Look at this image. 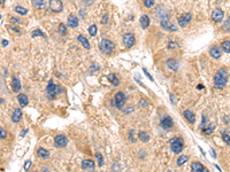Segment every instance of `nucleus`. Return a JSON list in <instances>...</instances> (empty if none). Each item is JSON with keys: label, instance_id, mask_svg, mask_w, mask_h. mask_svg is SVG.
<instances>
[{"label": "nucleus", "instance_id": "obj_1", "mask_svg": "<svg viewBox=\"0 0 230 172\" xmlns=\"http://www.w3.org/2000/svg\"><path fill=\"white\" fill-rule=\"evenodd\" d=\"M228 82V70L227 68H220L214 76V85H215V89H222L225 87Z\"/></svg>", "mask_w": 230, "mask_h": 172}, {"label": "nucleus", "instance_id": "obj_2", "mask_svg": "<svg viewBox=\"0 0 230 172\" xmlns=\"http://www.w3.org/2000/svg\"><path fill=\"white\" fill-rule=\"evenodd\" d=\"M99 48L105 54H111L115 48V44L109 39H101L100 44H99Z\"/></svg>", "mask_w": 230, "mask_h": 172}, {"label": "nucleus", "instance_id": "obj_3", "mask_svg": "<svg viewBox=\"0 0 230 172\" xmlns=\"http://www.w3.org/2000/svg\"><path fill=\"white\" fill-rule=\"evenodd\" d=\"M170 148H171V150H173V153L179 154L184 148L183 139H182V138H178V137L171 138L170 139Z\"/></svg>", "mask_w": 230, "mask_h": 172}, {"label": "nucleus", "instance_id": "obj_4", "mask_svg": "<svg viewBox=\"0 0 230 172\" xmlns=\"http://www.w3.org/2000/svg\"><path fill=\"white\" fill-rule=\"evenodd\" d=\"M46 92H47V94H48L50 96L54 98V96H57L58 94H60V93H62V92H63V89H61V86H60V85H55V84L53 83L52 79H51V80H50V83H48V85H47Z\"/></svg>", "mask_w": 230, "mask_h": 172}, {"label": "nucleus", "instance_id": "obj_5", "mask_svg": "<svg viewBox=\"0 0 230 172\" xmlns=\"http://www.w3.org/2000/svg\"><path fill=\"white\" fill-rule=\"evenodd\" d=\"M125 94L123 92H118L114 96V102H115V107L118 109H123V106L125 103Z\"/></svg>", "mask_w": 230, "mask_h": 172}, {"label": "nucleus", "instance_id": "obj_6", "mask_svg": "<svg viewBox=\"0 0 230 172\" xmlns=\"http://www.w3.org/2000/svg\"><path fill=\"white\" fill-rule=\"evenodd\" d=\"M191 19H192V15L190 13H184L182 14L181 16L177 17V23L179 26L182 28H185V26H189V23L191 22Z\"/></svg>", "mask_w": 230, "mask_h": 172}, {"label": "nucleus", "instance_id": "obj_7", "mask_svg": "<svg viewBox=\"0 0 230 172\" xmlns=\"http://www.w3.org/2000/svg\"><path fill=\"white\" fill-rule=\"evenodd\" d=\"M48 6L53 13H60L63 9V4L61 0H50Z\"/></svg>", "mask_w": 230, "mask_h": 172}, {"label": "nucleus", "instance_id": "obj_8", "mask_svg": "<svg viewBox=\"0 0 230 172\" xmlns=\"http://www.w3.org/2000/svg\"><path fill=\"white\" fill-rule=\"evenodd\" d=\"M54 145L58 148H63L68 145V139L65 134H58L54 137Z\"/></svg>", "mask_w": 230, "mask_h": 172}, {"label": "nucleus", "instance_id": "obj_9", "mask_svg": "<svg viewBox=\"0 0 230 172\" xmlns=\"http://www.w3.org/2000/svg\"><path fill=\"white\" fill-rule=\"evenodd\" d=\"M173 125H174V123H173V118L170 116H168V115L162 116V118L160 121V126L161 128H164V130H170L173 128Z\"/></svg>", "mask_w": 230, "mask_h": 172}, {"label": "nucleus", "instance_id": "obj_10", "mask_svg": "<svg viewBox=\"0 0 230 172\" xmlns=\"http://www.w3.org/2000/svg\"><path fill=\"white\" fill-rule=\"evenodd\" d=\"M135 41H136V38H135V36L132 33H125L124 36H123V44H124L127 48L132 47L133 44H135Z\"/></svg>", "mask_w": 230, "mask_h": 172}, {"label": "nucleus", "instance_id": "obj_11", "mask_svg": "<svg viewBox=\"0 0 230 172\" xmlns=\"http://www.w3.org/2000/svg\"><path fill=\"white\" fill-rule=\"evenodd\" d=\"M223 17H224V13L221 8H216V9L213 11V13H212V20H213L214 22L220 23V22H222Z\"/></svg>", "mask_w": 230, "mask_h": 172}, {"label": "nucleus", "instance_id": "obj_12", "mask_svg": "<svg viewBox=\"0 0 230 172\" xmlns=\"http://www.w3.org/2000/svg\"><path fill=\"white\" fill-rule=\"evenodd\" d=\"M94 167H96V164H94V162L92 159H83L82 161V169L83 170H85V171H87V170L93 171Z\"/></svg>", "mask_w": 230, "mask_h": 172}, {"label": "nucleus", "instance_id": "obj_13", "mask_svg": "<svg viewBox=\"0 0 230 172\" xmlns=\"http://www.w3.org/2000/svg\"><path fill=\"white\" fill-rule=\"evenodd\" d=\"M210 55L213 59H220L221 55H222V51H221V48L219 46H213V47H210Z\"/></svg>", "mask_w": 230, "mask_h": 172}, {"label": "nucleus", "instance_id": "obj_14", "mask_svg": "<svg viewBox=\"0 0 230 172\" xmlns=\"http://www.w3.org/2000/svg\"><path fill=\"white\" fill-rule=\"evenodd\" d=\"M166 64H167V68H169V69L173 71H176L178 69V61L175 60V59H173V57L168 59Z\"/></svg>", "mask_w": 230, "mask_h": 172}, {"label": "nucleus", "instance_id": "obj_15", "mask_svg": "<svg viewBox=\"0 0 230 172\" xmlns=\"http://www.w3.org/2000/svg\"><path fill=\"white\" fill-rule=\"evenodd\" d=\"M67 24L70 26V28H77L78 26V19L75 16V15H69L68 19H67Z\"/></svg>", "mask_w": 230, "mask_h": 172}, {"label": "nucleus", "instance_id": "obj_16", "mask_svg": "<svg viewBox=\"0 0 230 172\" xmlns=\"http://www.w3.org/2000/svg\"><path fill=\"white\" fill-rule=\"evenodd\" d=\"M184 117H185V119L189 122V123H191V124H193V123H196V116H195V114L191 111V110H184Z\"/></svg>", "mask_w": 230, "mask_h": 172}, {"label": "nucleus", "instance_id": "obj_17", "mask_svg": "<svg viewBox=\"0 0 230 172\" xmlns=\"http://www.w3.org/2000/svg\"><path fill=\"white\" fill-rule=\"evenodd\" d=\"M205 166L200 162H192L191 163V171L192 172H203Z\"/></svg>", "mask_w": 230, "mask_h": 172}, {"label": "nucleus", "instance_id": "obj_18", "mask_svg": "<svg viewBox=\"0 0 230 172\" xmlns=\"http://www.w3.org/2000/svg\"><path fill=\"white\" fill-rule=\"evenodd\" d=\"M21 118H22V110L20 108H16L12 115V121H13V123H19L21 121Z\"/></svg>", "mask_w": 230, "mask_h": 172}, {"label": "nucleus", "instance_id": "obj_19", "mask_svg": "<svg viewBox=\"0 0 230 172\" xmlns=\"http://www.w3.org/2000/svg\"><path fill=\"white\" fill-rule=\"evenodd\" d=\"M12 89L14 92H20L21 89V83H20V79L17 76H14L13 77V80H12Z\"/></svg>", "mask_w": 230, "mask_h": 172}, {"label": "nucleus", "instance_id": "obj_20", "mask_svg": "<svg viewBox=\"0 0 230 172\" xmlns=\"http://www.w3.org/2000/svg\"><path fill=\"white\" fill-rule=\"evenodd\" d=\"M17 101H19L21 107H26V104L29 103V99H28V96H26V94L20 93V94L17 95Z\"/></svg>", "mask_w": 230, "mask_h": 172}, {"label": "nucleus", "instance_id": "obj_21", "mask_svg": "<svg viewBox=\"0 0 230 172\" xmlns=\"http://www.w3.org/2000/svg\"><path fill=\"white\" fill-rule=\"evenodd\" d=\"M139 22H140V26L143 29H147L149 26H150V17L147 15H143V16H140Z\"/></svg>", "mask_w": 230, "mask_h": 172}, {"label": "nucleus", "instance_id": "obj_22", "mask_svg": "<svg viewBox=\"0 0 230 172\" xmlns=\"http://www.w3.org/2000/svg\"><path fill=\"white\" fill-rule=\"evenodd\" d=\"M77 40L83 45V47H84L85 50H90V43H89V40H87L83 35H79L78 37H77Z\"/></svg>", "mask_w": 230, "mask_h": 172}, {"label": "nucleus", "instance_id": "obj_23", "mask_svg": "<svg viewBox=\"0 0 230 172\" xmlns=\"http://www.w3.org/2000/svg\"><path fill=\"white\" fill-rule=\"evenodd\" d=\"M37 155L39 156V157H41V158H44V159H47L48 157H50V152L48 150H46L45 148H38V150H37Z\"/></svg>", "mask_w": 230, "mask_h": 172}, {"label": "nucleus", "instance_id": "obj_24", "mask_svg": "<svg viewBox=\"0 0 230 172\" xmlns=\"http://www.w3.org/2000/svg\"><path fill=\"white\" fill-rule=\"evenodd\" d=\"M138 139L142 142H149L150 141V135L145 131H140V132H138Z\"/></svg>", "mask_w": 230, "mask_h": 172}, {"label": "nucleus", "instance_id": "obj_25", "mask_svg": "<svg viewBox=\"0 0 230 172\" xmlns=\"http://www.w3.org/2000/svg\"><path fill=\"white\" fill-rule=\"evenodd\" d=\"M107 79L112 83L113 86H118V84H120V80H118V78L116 77V75H114V74H109L108 76H107Z\"/></svg>", "mask_w": 230, "mask_h": 172}, {"label": "nucleus", "instance_id": "obj_26", "mask_svg": "<svg viewBox=\"0 0 230 172\" xmlns=\"http://www.w3.org/2000/svg\"><path fill=\"white\" fill-rule=\"evenodd\" d=\"M221 50L225 53H230V40H223L221 44Z\"/></svg>", "mask_w": 230, "mask_h": 172}, {"label": "nucleus", "instance_id": "obj_27", "mask_svg": "<svg viewBox=\"0 0 230 172\" xmlns=\"http://www.w3.org/2000/svg\"><path fill=\"white\" fill-rule=\"evenodd\" d=\"M221 135H222V139H223V141L228 145V146H230V132L229 131H222L221 132Z\"/></svg>", "mask_w": 230, "mask_h": 172}, {"label": "nucleus", "instance_id": "obj_28", "mask_svg": "<svg viewBox=\"0 0 230 172\" xmlns=\"http://www.w3.org/2000/svg\"><path fill=\"white\" fill-rule=\"evenodd\" d=\"M32 5L37 9H41L45 6V0H32Z\"/></svg>", "mask_w": 230, "mask_h": 172}, {"label": "nucleus", "instance_id": "obj_29", "mask_svg": "<svg viewBox=\"0 0 230 172\" xmlns=\"http://www.w3.org/2000/svg\"><path fill=\"white\" fill-rule=\"evenodd\" d=\"M14 11H15V13L20 14V15H23V16H26V14H28V9L22 6H16Z\"/></svg>", "mask_w": 230, "mask_h": 172}, {"label": "nucleus", "instance_id": "obj_30", "mask_svg": "<svg viewBox=\"0 0 230 172\" xmlns=\"http://www.w3.org/2000/svg\"><path fill=\"white\" fill-rule=\"evenodd\" d=\"M87 31H89V35H90L91 37H94V36L97 35V32H98V28H97L96 24H92V26H90Z\"/></svg>", "mask_w": 230, "mask_h": 172}, {"label": "nucleus", "instance_id": "obj_31", "mask_svg": "<svg viewBox=\"0 0 230 172\" xmlns=\"http://www.w3.org/2000/svg\"><path fill=\"white\" fill-rule=\"evenodd\" d=\"M188 159H189V157H188L186 155H181V156L177 158V165L178 166L183 165L184 163H186V162H188Z\"/></svg>", "mask_w": 230, "mask_h": 172}, {"label": "nucleus", "instance_id": "obj_32", "mask_svg": "<svg viewBox=\"0 0 230 172\" xmlns=\"http://www.w3.org/2000/svg\"><path fill=\"white\" fill-rule=\"evenodd\" d=\"M31 37L32 38H36V37H45V33L39 30V29H36V30H33L32 33H31Z\"/></svg>", "mask_w": 230, "mask_h": 172}, {"label": "nucleus", "instance_id": "obj_33", "mask_svg": "<svg viewBox=\"0 0 230 172\" xmlns=\"http://www.w3.org/2000/svg\"><path fill=\"white\" fill-rule=\"evenodd\" d=\"M214 130H215V125H214V124H210L208 128H203L204 133H205V134H207V135H210V134L213 133V132H214Z\"/></svg>", "mask_w": 230, "mask_h": 172}, {"label": "nucleus", "instance_id": "obj_34", "mask_svg": "<svg viewBox=\"0 0 230 172\" xmlns=\"http://www.w3.org/2000/svg\"><path fill=\"white\" fill-rule=\"evenodd\" d=\"M222 29H223L225 32H230V16L227 20H225V22H224V24H223V26H222Z\"/></svg>", "mask_w": 230, "mask_h": 172}, {"label": "nucleus", "instance_id": "obj_35", "mask_svg": "<svg viewBox=\"0 0 230 172\" xmlns=\"http://www.w3.org/2000/svg\"><path fill=\"white\" fill-rule=\"evenodd\" d=\"M59 32L61 36H66L67 35V28L65 24H62V23H60L59 26Z\"/></svg>", "mask_w": 230, "mask_h": 172}, {"label": "nucleus", "instance_id": "obj_36", "mask_svg": "<svg viewBox=\"0 0 230 172\" xmlns=\"http://www.w3.org/2000/svg\"><path fill=\"white\" fill-rule=\"evenodd\" d=\"M96 157H97V159H98L99 166L104 165V157H103V155H101L100 153H96Z\"/></svg>", "mask_w": 230, "mask_h": 172}, {"label": "nucleus", "instance_id": "obj_37", "mask_svg": "<svg viewBox=\"0 0 230 172\" xmlns=\"http://www.w3.org/2000/svg\"><path fill=\"white\" fill-rule=\"evenodd\" d=\"M144 6L146 8H152L154 6V0H144Z\"/></svg>", "mask_w": 230, "mask_h": 172}, {"label": "nucleus", "instance_id": "obj_38", "mask_svg": "<svg viewBox=\"0 0 230 172\" xmlns=\"http://www.w3.org/2000/svg\"><path fill=\"white\" fill-rule=\"evenodd\" d=\"M147 106H149V102L146 101L145 99H140V100H139V107H140V108H146Z\"/></svg>", "mask_w": 230, "mask_h": 172}, {"label": "nucleus", "instance_id": "obj_39", "mask_svg": "<svg viewBox=\"0 0 230 172\" xmlns=\"http://www.w3.org/2000/svg\"><path fill=\"white\" fill-rule=\"evenodd\" d=\"M178 46H179V45H178L177 43H175V41H170V43L168 44L167 47H168L169 50H174V48H177Z\"/></svg>", "mask_w": 230, "mask_h": 172}, {"label": "nucleus", "instance_id": "obj_40", "mask_svg": "<svg viewBox=\"0 0 230 172\" xmlns=\"http://www.w3.org/2000/svg\"><path fill=\"white\" fill-rule=\"evenodd\" d=\"M31 165H32V162H31L30 159L26 161V163H24V170H26V171H29V170H30V166Z\"/></svg>", "mask_w": 230, "mask_h": 172}, {"label": "nucleus", "instance_id": "obj_41", "mask_svg": "<svg viewBox=\"0 0 230 172\" xmlns=\"http://www.w3.org/2000/svg\"><path fill=\"white\" fill-rule=\"evenodd\" d=\"M133 110H135V107L130 104V106H128V108H125L123 111H124V114H130V113H131V111H133Z\"/></svg>", "mask_w": 230, "mask_h": 172}, {"label": "nucleus", "instance_id": "obj_42", "mask_svg": "<svg viewBox=\"0 0 230 172\" xmlns=\"http://www.w3.org/2000/svg\"><path fill=\"white\" fill-rule=\"evenodd\" d=\"M129 141L130 142H135V137H133V130L129 131Z\"/></svg>", "mask_w": 230, "mask_h": 172}, {"label": "nucleus", "instance_id": "obj_43", "mask_svg": "<svg viewBox=\"0 0 230 172\" xmlns=\"http://www.w3.org/2000/svg\"><path fill=\"white\" fill-rule=\"evenodd\" d=\"M0 132H1V139L4 140V139H5V138L7 137V133H6V131H5V128H0Z\"/></svg>", "mask_w": 230, "mask_h": 172}, {"label": "nucleus", "instance_id": "obj_44", "mask_svg": "<svg viewBox=\"0 0 230 172\" xmlns=\"http://www.w3.org/2000/svg\"><path fill=\"white\" fill-rule=\"evenodd\" d=\"M143 71H144V74H145V75H146V77H147V78H149V79H150V80H152V82H153V77H152L151 75H150V74H149V71L146 70V69H145V68H143Z\"/></svg>", "mask_w": 230, "mask_h": 172}, {"label": "nucleus", "instance_id": "obj_45", "mask_svg": "<svg viewBox=\"0 0 230 172\" xmlns=\"http://www.w3.org/2000/svg\"><path fill=\"white\" fill-rule=\"evenodd\" d=\"M11 22H13V23H19V24L22 23V21H21L20 19H16V17H11Z\"/></svg>", "mask_w": 230, "mask_h": 172}, {"label": "nucleus", "instance_id": "obj_46", "mask_svg": "<svg viewBox=\"0 0 230 172\" xmlns=\"http://www.w3.org/2000/svg\"><path fill=\"white\" fill-rule=\"evenodd\" d=\"M7 29H9V30H13V31L17 32V33H20V29H17V28H15V26H7Z\"/></svg>", "mask_w": 230, "mask_h": 172}, {"label": "nucleus", "instance_id": "obj_47", "mask_svg": "<svg viewBox=\"0 0 230 172\" xmlns=\"http://www.w3.org/2000/svg\"><path fill=\"white\" fill-rule=\"evenodd\" d=\"M107 20H108V15H107V14H105V15L103 16V19H101V23H103V24L107 23Z\"/></svg>", "mask_w": 230, "mask_h": 172}, {"label": "nucleus", "instance_id": "obj_48", "mask_svg": "<svg viewBox=\"0 0 230 172\" xmlns=\"http://www.w3.org/2000/svg\"><path fill=\"white\" fill-rule=\"evenodd\" d=\"M7 45H8V41H7L6 39H2V46H4V47H6Z\"/></svg>", "mask_w": 230, "mask_h": 172}, {"label": "nucleus", "instance_id": "obj_49", "mask_svg": "<svg viewBox=\"0 0 230 172\" xmlns=\"http://www.w3.org/2000/svg\"><path fill=\"white\" fill-rule=\"evenodd\" d=\"M26 132H28V130H24V131H22V133H21V137H24L26 134Z\"/></svg>", "mask_w": 230, "mask_h": 172}, {"label": "nucleus", "instance_id": "obj_50", "mask_svg": "<svg viewBox=\"0 0 230 172\" xmlns=\"http://www.w3.org/2000/svg\"><path fill=\"white\" fill-rule=\"evenodd\" d=\"M203 172H210V171H208V170H207V169H206V167H205L204 170H203Z\"/></svg>", "mask_w": 230, "mask_h": 172}, {"label": "nucleus", "instance_id": "obj_51", "mask_svg": "<svg viewBox=\"0 0 230 172\" xmlns=\"http://www.w3.org/2000/svg\"><path fill=\"white\" fill-rule=\"evenodd\" d=\"M5 4V0H1V5H4Z\"/></svg>", "mask_w": 230, "mask_h": 172}, {"label": "nucleus", "instance_id": "obj_52", "mask_svg": "<svg viewBox=\"0 0 230 172\" xmlns=\"http://www.w3.org/2000/svg\"><path fill=\"white\" fill-rule=\"evenodd\" d=\"M33 172H37V171H33Z\"/></svg>", "mask_w": 230, "mask_h": 172}]
</instances>
